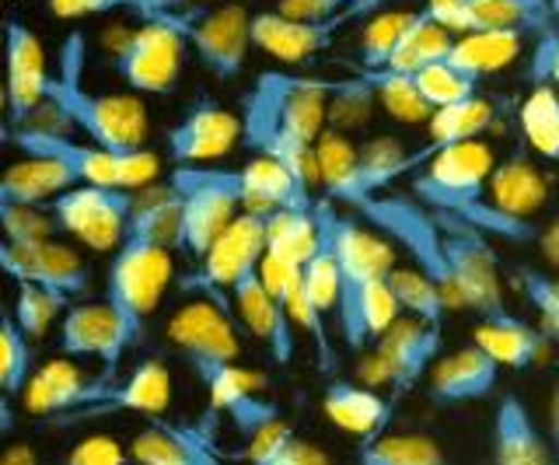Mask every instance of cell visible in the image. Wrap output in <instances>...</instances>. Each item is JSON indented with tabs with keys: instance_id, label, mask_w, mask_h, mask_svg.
<instances>
[{
	"instance_id": "cell-1",
	"label": "cell",
	"mask_w": 559,
	"mask_h": 465,
	"mask_svg": "<svg viewBox=\"0 0 559 465\" xmlns=\"http://www.w3.org/2000/svg\"><path fill=\"white\" fill-rule=\"evenodd\" d=\"M182 196L175 186L136 189V211L122 246L112 252L105 270V305L119 315L122 330L136 347L147 330V319L162 305L165 287L171 284V249L179 231Z\"/></svg>"
},
{
	"instance_id": "cell-2",
	"label": "cell",
	"mask_w": 559,
	"mask_h": 465,
	"mask_svg": "<svg viewBox=\"0 0 559 465\" xmlns=\"http://www.w3.org/2000/svg\"><path fill=\"white\" fill-rule=\"evenodd\" d=\"M329 95L332 81L280 71L259 74L241 98L245 147L280 162L305 189L319 186L314 144L329 130Z\"/></svg>"
},
{
	"instance_id": "cell-3",
	"label": "cell",
	"mask_w": 559,
	"mask_h": 465,
	"mask_svg": "<svg viewBox=\"0 0 559 465\" xmlns=\"http://www.w3.org/2000/svg\"><path fill=\"white\" fill-rule=\"evenodd\" d=\"M81 74H84V32H70L60 46L57 74H49L46 102L67 112L78 133L87 136V144L112 154L144 147L147 109L140 106V98L92 92L81 84Z\"/></svg>"
},
{
	"instance_id": "cell-4",
	"label": "cell",
	"mask_w": 559,
	"mask_h": 465,
	"mask_svg": "<svg viewBox=\"0 0 559 465\" xmlns=\"http://www.w3.org/2000/svg\"><path fill=\"white\" fill-rule=\"evenodd\" d=\"M175 193L182 196L179 231L175 249L189 260H206V252L217 246V238L231 228L235 217L245 211L238 171L235 168H210V165H182L171 171Z\"/></svg>"
},
{
	"instance_id": "cell-5",
	"label": "cell",
	"mask_w": 559,
	"mask_h": 465,
	"mask_svg": "<svg viewBox=\"0 0 559 465\" xmlns=\"http://www.w3.org/2000/svg\"><path fill=\"white\" fill-rule=\"evenodd\" d=\"M203 8H186L165 22H144L112 49V71L136 95H168L179 84L189 36L186 28Z\"/></svg>"
},
{
	"instance_id": "cell-6",
	"label": "cell",
	"mask_w": 559,
	"mask_h": 465,
	"mask_svg": "<svg viewBox=\"0 0 559 465\" xmlns=\"http://www.w3.org/2000/svg\"><path fill=\"white\" fill-rule=\"evenodd\" d=\"M357 214L371 220L384 238H392V242L406 249L413 255L416 270H424L427 277L441 284L451 312H462L465 301L459 295V287H454L451 266H448L444 228L430 206L416 203L409 196H374V200H367Z\"/></svg>"
},
{
	"instance_id": "cell-7",
	"label": "cell",
	"mask_w": 559,
	"mask_h": 465,
	"mask_svg": "<svg viewBox=\"0 0 559 465\" xmlns=\"http://www.w3.org/2000/svg\"><path fill=\"white\" fill-rule=\"evenodd\" d=\"M493 151L483 141H468V144H454L437 151L427 162L424 171L413 176V193L416 200L430 206L433 214H448V217H465L468 211L486 200L489 176H493Z\"/></svg>"
},
{
	"instance_id": "cell-8",
	"label": "cell",
	"mask_w": 559,
	"mask_h": 465,
	"mask_svg": "<svg viewBox=\"0 0 559 465\" xmlns=\"http://www.w3.org/2000/svg\"><path fill=\"white\" fill-rule=\"evenodd\" d=\"M60 231L78 238L95 252H116L136 211V189L116 186H78L49 203Z\"/></svg>"
},
{
	"instance_id": "cell-9",
	"label": "cell",
	"mask_w": 559,
	"mask_h": 465,
	"mask_svg": "<svg viewBox=\"0 0 559 465\" xmlns=\"http://www.w3.org/2000/svg\"><path fill=\"white\" fill-rule=\"evenodd\" d=\"M444 228V252H448V266L459 295L465 301L468 312H476L479 319H493L503 315V290H500V266H497V252L489 249L486 235L472 224L437 214Z\"/></svg>"
},
{
	"instance_id": "cell-10",
	"label": "cell",
	"mask_w": 559,
	"mask_h": 465,
	"mask_svg": "<svg viewBox=\"0 0 559 465\" xmlns=\"http://www.w3.org/2000/svg\"><path fill=\"white\" fill-rule=\"evenodd\" d=\"M0 263L14 284H39L67 308H74V301L92 290V270L81 260V252L57 242V238H49V242H4Z\"/></svg>"
},
{
	"instance_id": "cell-11",
	"label": "cell",
	"mask_w": 559,
	"mask_h": 465,
	"mask_svg": "<svg viewBox=\"0 0 559 465\" xmlns=\"http://www.w3.org/2000/svg\"><path fill=\"white\" fill-rule=\"evenodd\" d=\"M266 220L270 214L241 211L231 228L217 238V246L206 252L200 270L192 277H182L179 287L189 295H197L203 287H217L231 295L249 273H259L262 260H266Z\"/></svg>"
},
{
	"instance_id": "cell-12",
	"label": "cell",
	"mask_w": 559,
	"mask_h": 465,
	"mask_svg": "<svg viewBox=\"0 0 559 465\" xmlns=\"http://www.w3.org/2000/svg\"><path fill=\"white\" fill-rule=\"evenodd\" d=\"M189 46L197 49V60L206 74L217 81H235L245 71L252 46V14L241 4L203 8L186 28Z\"/></svg>"
},
{
	"instance_id": "cell-13",
	"label": "cell",
	"mask_w": 559,
	"mask_h": 465,
	"mask_svg": "<svg viewBox=\"0 0 559 465\" xmlns=\"http://www.w3.org/2000/svg\"><path fill=\"white\" fill-rule=\"evenodd\" d=\"M241 119L227 112L221 102L210 95H197L192 106L182 112V119L165 133V147L175 168L182 165H203L217 162L224 154H231L241 141Z\"/></svg>"
},
{
	"instance_id": "cell-14",
	"label": "cell",
	"mask_w": 559,
	"mask_h": 465,
	"mask_svg": "<svg viewBox=\"0 0 559 465\" xmlns=\"http://www.w3.org/2000/svg\"><path fill=\"white\" fill-rule=\"evenodd\" d=\"M171 406V374L168 365L157 357L140 360V365L127 374L116 378V382L102 392V400L87 409L67 413V417L52 420L57 427H70V424H87V420H102L112 417V413H140V417L157 420L162 413H168Z\"/></svg>"
},
{
	"instance_id": "cell-15",
	"label": "cell",
	"mask_w": 559,
	"mask_h": 465,
	"mask_svg": "<svg viewBox=\"0 0 559 465\" xmlns=\"http://www.w3.org/2000/svg\"><path fill=\"white\" fill-rule=\"evenodd\" d=\"M133 347L127 330H122L119 315L105 301H87L74 305L63 315L60 325V354L63 357H92L102 365L105 378H119V365L127 350Z\"/></svg>"
},
{
	"instance_id": "cell-16",
	"label": "cell",
	"mask_w": 559,
	"mask_h": 465,
	"mask_svg": "<svg viewBox=\"0 0 559 465\" xmlns=\"http://www.w3.org/2000/svg\"><path fill=\"white\" fill-rule=\"evenodd\" d=\"M109 385H112V378H105L102 371L87 374L70 357H57V360H46V365L32 374L22 400L32 417H43L52 424L67 417V413L95 406Z\"/></svg>"
},
{
	"instance_id": "cell-17",
	"label": "cell",
	"mask_w": 559,
	"mask_h": 465,
	"mask_svg": "<svg viewBox=\"0 0 559 465\" xmlns=\"http://www.w3.org/2000/svg\"><path fill=\"white\" fill-rule=\"evenodd\" d=\"M441 350H444V333L437 330V325H427L413 315L395 319L392 330L374 343V354L381 357V365L389 368L395 400L409 395L424 382L437 360H441Z\"/></svg>"
},
{
	"instance_id": "cell-18",
	"label": "cell",
	"mask_w": 559,
	"mask_h": 465,
	"mask_svg": "<svg viewBox=\"0 0 559 465\" xmlns=\"http://www.w3.org/2000/svg\"><path fill=\"white\" fill-rule=\"evenodd\" d=\"M168 339L182 360H238V319L221 305L197 298L182 305L168 322Z\"/></svg>"
},
{
	"instance_id": "cell-19",
	"label": "cell",
	"mask_w": 559,
	"mask_h": 465,
	"mask_svg": "<svg viewBox=\"0 0 559 465\" xmlns=\"http://www.w3.org/2000/svg\"><path fill=\"white\" fill-rule=\"evenodd\" d=\"M46 53L39 36L25 25L11 19L8 22V130L25 127L35 116V109L46 102Z\"/></svg>"
},
{
	"instance_id": "cell-20",
	"label": "cell",
	"mask_w": 559,
	"mask_h": 465,
	"mask_svg": "<svg viewBox=\"0 0 559 465\" xmlns=\"http://www.w3.org/2000/svg\"><path fill=\"white\" fill-rule=\"evenodd\" d=\"M336 319L349 350H374V343L392 330L395 319H402V308L389 277L343 287Z\"/></svg>"
},
{
	"instance_id": "cell-21",
	"label": "cell",
	"mask_w": 559,
	"mask_h": 465,
	"mask_svg": "<svg viewBox=\"0 0 559 465\" xmlns=\"http://www.w3.org/2000/svg\"><path fill=\"white\" fill-rule=\"evenodd\" d=\"M231 298H235V312L245 325V333L270 350L273 365L287 368L294 360V350H297L290 308L270 295L259 273H249V277L231 290Z\"/></svg>"
},
{
	"instance_id": "cell-22",
	"label": "cell",
	"mask_w": 559,
	"mask_h": 465,
	"mask_svg": "<svg viewBox=\"0 0 559 465\" xmlns=\"http://www.w3.org/2000/svg\"><path fill=\"white\" fill-rule=\"evenodd\" d=\"M497 382H500V365L483 347L468 343V347L451 350L433 365L427 382V400L433 406L479 403L497 392Z\"/></svg>"
},
{
	"instance_id": "cell-23",
	"label": "cell",
	"mask_w": 559,
	"mask_h": 465,
	"mask_svg": "<svg viewBox=\"0 0 559 465\" xmlns=\"http://www.w3.org/2000/svg\"><path fill=\"white\" fill-rule=\"evenodd\" d=\"M8 144H14L25 158H49V162L67 165L81 179V186H116L119 189V171H116L112 151L74 141V136H57V133L28 130V127L8 130Z\"/></svg>"
},
{
	"instance_id": "cell-24",
	"label": "cell",
	"mask_w": 559,
	"mask_h": 465,
	"mask_svg": "<svg viewBox=\"0 0 559 465\" xmlns=\"http://www.w3.org/2000/svg\"><path fill=\"white\" fill-rule=\"evenodd\" d=\"M322 413L329 417V424H336L346 434L360 438V444H367L389 434L395 417V400H384L378 389L364 382L332 378L322 392Z\"/></svg>"
},
{
	"instance_id": "cell-25",
	"label": "cell",
	"mask_w": 559,
	"mask_h": 465,
	"mask_svg": "<svg viewBox=\"0 0 559 465\" xmlns=\"http://www.w3.org/2000/svg\"><path fill=\"white\" fill-rule=\"evenodd\" d=\"M340 28H346L343 19L297 22V19H284L280 11H262L252 14V46H259L262 53H270L280 63H305L311 57H319L322 49H329Z\"/></svg>"
},
{
	"instance_id": "cell-26",
	"label": "cell",
	"mask_w": 559,
	"mask_h": 465,
	"mask_svg": "<svg viewBox=\"0 0 559 465\" xmlns=\"http://www.w3.org/2000/svg\"><path fill=\"white\" fill-rule=\"evenodd\" d=\"M552 441L542 438L521 395L507 392L493 409L489 458L493 465H552Z\"/></svg>"
},
{
	"instance_id": "cell-27",
	"label": "cell",
	"mask_w": 559,
	"mask_h": 465,
	"mask_svg": "<svg viewBox=\"0 0 559 465\" xmlns=\"http://www.w3.org/2000/svg\"><path fill=\"white\" fill-rule=\"evenodd\" d=\"M472 343L483 347L500 368H514V371L546 365L556 347V343L538 330V322L532 325L528 319L511 315V312L493 315V319H479L476 339Z\"/></svg>"
},
{
	"instance_id": "cell-28",
	"label": "cell",
	"mask_w": 559,
	"mask_h": 465,
	"mask_svg": "<svg viewBox=\"0 0 559 465\" xmlns=\"http://www.w3.org/2000/svg\"><path fill=\"white\" fill-rule=\"evenodd\" d=\"M130 455L136 465H224L197 430L165 420H151L144 430H136Z\"/></svg>"
},
{
	"instance_id": "cell-29",
	"label": "cell",
	"mask_w": 559,
	"mask_h": 465,
	"mask_svg": "<svg viewBox=\"0 0 559 465\" xmlns=\"http://www.w3.org/2000/svg\"><path fill=\"white\" fill-rule=\"evenodd\" d=\"M549 189L542 171L524 158V154H511L507 162H500L489 176V189H486V203L500 214H511L521 220H532V214L542 211Z\"/></svg>"
},
{
	"instance_id": "cell-30",
	"label": "cell",
	"mask_w": 559,
	"mask_h": 465,
	"mask_svg": "<svg viewBox=\"0 0 559 465\" xmlns=\"http://www.w3.org/2000/svg\"><path fill=\"white\" fill-rule=\"evenodd\" d=\"M81 179L60 162L49 158H25L14 162L4 179H0V203H32V206H49L57 196L78 189Z\"/></svg>"
},
{
	"instance_id": "cell-31",
	"label": "cell",
	"mask_w": 559,
	"mask_h": 465,
	"mask_svg": "<svg viewBox=\"0 0 559 465\" xmlns=\"http://www.w3.org/2000/svg\"><path fill=\"white\" fill-rule=\"evenodd\" d=\"M556 22L552 0H468L465 4V22L462 36L468 32H497L511 28L524 32V36H542Z\"/></svg>"
},
{
	"instance_id": "cell-32",
	"label": "cell",
	"mask_w": 559,
	"mask_h": 465,
	"mask_svg": "<svg viewBox=\"0 0 559 465\" xmlns=\"http://www.w3.org/2000/svg\"><path fill=\"white\" fill-rule=\"evenodd\" d=\"M322 246L319 203L294 206V211H273L266 220V252L276 260L305 266Z\"/></svg>"
},
{
	"instance_id": "cell-33",
	"label": "cell",
	"mask_w": 559,
	"mask_h": 465,
	"mask_svg": "<svg viewBox=\"0 0 559 465\" xmlns=\"http://www.w3.org/2000/svg\"><path fill=\"white\" fill-rule=\"evenodd\" d=\"M524 32H511V28H497V32H468V36L454 39V49L448 63L465 71L468 78H486L493 71H503L507 63H514L521 57L524 46Z\"/></svg>"
},
{
	"instance_id": "cell-34",
	"label": "cell",
	"mask_w": 559,
	"mask_h": 465,
	"mask_svg": "<svg viewBox=\"0 0 559 465\" xmlns=\"http://www.w3.org/2000/svg\"><path fill=\"white\" fill-rule=\"evenodd\" d=\"M32 374H35L32 336H25L22 325L14 322V315H8L4 325H0V392H4V406H0V427H4L8 434H11V427H14L11 403L17 400V395H25Z\"/></svg>"
},
{
	"instance_id": "cell-35",
	"label": "cell",
	"mask_w": 559,
	"mask_h": 465,
	"mask_svg": "<svg viewBox=\"0 0 559 465\" xmlns=\"http://www.w3.org/2000/svg\"><path fill=\"white\" fill-rule=\"evenodd\" d=\"M489 127H493V106H489L486 98H472V102H465V106L437 109L430 116V123H427L430 144L419 147V158H424V165H427L437 151L479 141V133H486Z\"/></svg>"
},
{
	"instance_id": "cell-36",
	"label": "cell",
	"mask_w": 559,
	"mask_h": 465,
	"mask_svg": "<svg viewBox=\"0 0 559 465\" xmlns=\"http://www.w3.org/2000/svg\"><path fill=\"white\" fill-rule=\"evenodd\" d=\"M186 365L206 389L210 406L221 413H227L238 400H245V395H259L270 389L266 374L241 368L238 360H186Z\"/></svg>"
},
{
	"instance_id": "cell-37",
	"label": "cell",
	"mask_w": 559,
	"mask_h": 465,
	"mask_svg": "<svg viewBox=\"0 0 559 465\" xmlns=\"http://www.w3.org/2000/svg\"><path fill=\"white\" fill-rule=\"evenodd\" d=\"M357 465H465L427 434H381L357 448Z\"/></svg>"
},
{
	"instance_id": "cell-38",
	"label": "cell",
	"mask_w": 559,
	"mask_h": 465,
	"mask_svg": "<svg viewBox=\"0 0 559 465\" xmlns=\"http://www.w3.org/2000/svg\"><path fill=\"white\" fill-rule=\"evenodd\" d=\"M354 74H360L378 95V106L389 112L399 123H430L433 109L427 106V98L416 88V74H402V71H367V67H354Z\"/></svg>"
},
{
	"instance_id": "cell-39",
	"label": "cell",
	"mask_w": 559,
	"mask_h": 465,
	"mask_svg": "<svg viewBox=\"0 0 559 465\" xmlns=\"http://www.w3.org/2000/svg\"><path fill=\"white\" fill-rule=\"evenodd\" d=\"M245 458L249 465H332L322 448L297 438L287 420L266 427L259 438L245 444Z\"/></svg>"
},
{
	"instance_id": "cell-40",
	"label": "cell",
	"mask_w": 559,
	"mask_h": 465,
	"mask_svg": "<svg viewBox=\"0 0 559 465\" xmlns=\"http://www.w3.org/2000/svg\"><path fill=\"white\" fill-rule=\"evenodd\" d=\"M451 49H454V36H451V32L437 25L430 14H427V8H419L416 11V22L409 28V36L402 39L399 53L389 63V71L419 74L424 67H433V63L448 60Z\"/></svg>"
},
{
	"instance_id": "cell-41",
	"label": "cell",
	"mask_w": 559,
	"mask_h": 465,
	"mask_svg": "<svg viewBox=\"0 0 559 465\" xmlns=\"http://www.w3.org/2000/svg\"><path fill=\"white\" fill-rule=\"evenodd\" d=\"M389 284L395 290L402 312L419 319V322H427V325H437V330H444V315L451 312V308H448L441 284H437L433 277H427V273L416 270V266H395L389 273Z\"/></svg>"
},
{
	"instance_id": "cell-42",
	"label": "cell",
	"mask_w": 559,
	"mask_h": 465,
	"mask_svg": "<svg viewBox=\"0 0 559 465\" xmlns=\"http://www.w3.org/2000/svg\"><path fill=\"white\" fill-rule=\"evenodd\" d=\"M521 133L546 162H559V92L552 84H535L521 102Z\"/></svg>"
},
{
	"instance_id": "cell-43",
	"label": "cell",
	"mask_w": 559,
	"mask_h": 465,
	"mask_svg": "<svg viewBox=\"0 0 559 465\" xmlns=\"http://www.w3.org/2000/svg\"><path fill=\"white\" fill-rule=\"evenodd\" d=\"M46 8L63 22L98 19V14H130L140 22H165L186 11V0H46Z\"/></svg>"
},
{
	"instance_id": "cell-44",
	"label": "cell",
	"mask_w": 559,
	"mask_h": 465,
	"mask_svg": "<svg viewBox=\"0 0 559 465\" xmlns=\"http://www.w3.org/2000/svg\"><path fill=\"white\" fill-rule=\"evenodd\" d=\"M416 22V11H381L374 14V22H367L360 36V67L367 71H384L399 53L402 39L409 36V28Z\"/></svg>"
},
{
	"instance_id": "cell-45",
	"label": "cell",
	"mask_w": 559,
	"mask_h": 465,
	"mask_svg": "<svg viewBox=\"0 0 559 465\" xmlns=\"http://www.w3.org/2000/svg\"><path fill=\"white\" fill-rule=\"evenodd\" d=\"M374 106H378V95H374V88L360 74L332 81V95H329V130H336V133L364 130L367 123H371Z\"/></svg>"
},
{
	"instance_id": "cell-46",
	"label": "cell",
	"mask_w": 559,
	"mask_h": 465,
	"mask_svg": "<svg viewBox=\"0 0 559 465\" xmlns=\"http://www.w3.org/2000/svg\"><path fill=\"white\" fill-rule=\"evenodd\" d=\"M416 88L427 98V106L433 112L451 109V106H465V102L479 98V81L459 71V67H451L448 60L424 67V71L416 74Z\"/></svg>"
},
{
	"instance_id": "cell-47",
	"label": "cell",
	"mask_w": 559,
	"mask_h": 465,
	"mask_svg": "<svg viewBox=\"0 0 559 465\" xmlns=\"http://www.w3.org/2000/svg\"><path fill=\"white\" fill-rule=\"evenodd\" d=\"M514 287L521 290V298L535 308L538 330L552 343H559V277L532 270V266H514Z\"/></svg>"
},
{
	"instance_id": "cell-48",
	"label": "cell",
	"mask_w": 559,
	"mask_h": 465,
	"mask_svg": "<svg viewBox=\"0 0 559 465\" xmlns=\"http://www.w3.org/2000/svg\"><path fill=\"white\" fill-rule=\"evenodd\" d=\"M0 224H4V242H49L60 231L49 206L32 203H0Z\"/></svg>"
},
{
	"instance_id": "cell-49",
	"label": "cell",
	"mask_w": 559,
	"mask_h": 465,
	"mask_svg": "<svg viewBox=\"0 0 559 465\" xmlns=\"http://www.w3.org/2000/svg\"><path fill=\"white\" fill-rule=\"evenodd\" d=\"M60 312H70V308L60 298H52L46 287H39V284H17V301L11 308V315L25 330V336L43 339L49 333L52 319H57Z\"/></svg>"
},
{
	"instance_id": "cell-50",
	"label": "cell",
	"mask_w": 559,
	"mask_h": 465,
	"mask_svg": "<svg viewBox=\"0 0 559 465\" xmlns=\"http://www.w3.org/2000/svg\"><path fill=\"white\" fill-rule=\"evenodd\" d=\"M63 465H136L130 448H122L109 434H92L74 444V452L67 455Z\"/></svg>"
},
{
	"instance_id": "cell-51",
	"label": "cell",
	"mask_w": 559,
	"mask_h": 465,
	"mask_svg": "<svg viewBox=\"0 0 559 465\" xmlns=\"http://www.w3.org/2000/svg\"><path fill=\"white\" fill-rule=\"evenodd\" d=\"M528 81L535 84H552L559 92V28L542 32L535 49H532V67H528Z\"/></svg>"
},
{
	"instance_id": "cell-52",
	"label": "cell",
	"mask_w": 559,
	"mask_h": 465,
	"mask_svg": "<svg viewBox=\"0 0 559 465\" xmlns=\"http://www.w3.org/2000/svg\"><path fill=\"white\" fill-rule=\"evenodd\" d=\"M357 0H280V14L284 19H297V22H332V19H343Z\"/></svg>"
},
{
	"instance_id": "cell-53",
	"label": "cell",
	"mask_w": 559,
	"mask_h": 465,
	"mask_svg": "<svg viewBox=\"0 0 559 465\" xmlns=\"http://www.w3.org/2000/svg\"><path fill=\"white\" fill-rule=\"evenodd\" d=\"M465 4H468V0H427L424 8H427V14H430L437 25L451 32V36H462Z\"/></svg>"
},
{
	"instance_id": "cell-54",
	"label": "cell",
	"mask_w": 559,
	"mask_h": 465,
	"mask_svg": "<svg viewBox=\"0 0 559 465\" xmlns=\"http://www.w3.org/2000/svg\"><path fill=\"white\" fill-rule=\"evenodd\" d=\"M538 249H542V255L549 260V266H556L559 270V214L542 228V235H538Z\"/></svg>"
},
{
	"instance_id": "cell-55",
	"label": "cell",
	"mask_w": 559,
	"mask_h": 465,
	"mask_svg": "<svg viewBox=\"0 0 559 465\" xmlns=\"http://www.w3.org/2000/svg\"><path fill=\"white\" fill-rule=\"evenodd\" d=\"M0 465H49V462H43L28 444H8V452H4V458H0Z\"/></svg>"
},
{
	"instance_id": "cell-56",
	"label": "cell",
	"mask_w": 559,
	"mask_h": 465,
	"mask_svg": "<svg viewBox=\"0 0 559 465\" xmlns=\"http://www.w3.org/2000/svg\"><path fill=\"white\" fill-rule=\"evenodd\" d=\"M549 441L559 455V385H552V392H549Z\"/></svg>"
},
{
	"instance_id": "cell-57",
	"label": "cell",
	"mask_w": 559,
	"mask_h": 465,
	"mask_svg": "<svg viewBox=\"0 0 559 465\" xmlns=\"http://www.w3.org/2000/svg\"><path fill=\"white\" fill-rule=\"evenodd\" d=\"M389 0H357L354 8H349V14H346V25L349 22H357V19H371V14H378Z\"/></svg>"
},
{
	"instance_id": "cell-58",
	"label": "cell",
	"mask_w": 559,
	"mask_h": 465,
	"mask_svg": "<svg viewBox=\"0 0 559 465\" xmlns=\"http://www.w3.org/2000/svg\"><path fill=\"white\" fill-rule=\"evenodd\" d=\"M552 11H556V22H559V8H552Z\"/></svg>"
},
{
	"instance_id": "cell-59",
	"label": "cell",
	"mask_w": 559,
	"mask_h": 465,
	"mask_svg": "<svg viewBox=\"0 0 559 465\" xmlns=\"http://www.w3.org/2000/svg\"><path fill=\"white\" fill-rule=\"evenodd\" d=\"M552 8H559V0H552Z\"/></svg>"
}]
</instances>
